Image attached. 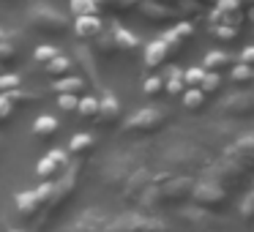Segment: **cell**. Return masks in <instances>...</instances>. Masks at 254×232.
Listing matches in <instances>:
<instances>
[{"label": "cell", "mask_w": 254, "mask_h": 232, "mask_svg": "<svg viewBox=\"0 0 254 232\" xmlns=\"http://www.w3.org/2000/svg\"><path fill=\"white\" fill-rule=\"evenodd\" d=\"M197 183V175H172V172H153L150 183L139 199L134 202L137 210H148L150 216L156 210H170V208H181L183 202H189L191 188Z\"/></svg>", "instance_id": "obj_1"}, {"label": "cell", "mask_w": 254, "mask_h": 232, "mask_svg": "<svg viewBox=\"0 0 254 232\" xmlns=\"http://www.w3.org/2000/svg\"><path fill=\"white\" fill-rule=\"evenodd\" d=\"M210 164L208 150L191 139H175L164 148L161 153V170L159 172H172V175H199Z\"/></svg>", "instance_id": "obj_2"}, {"label": "cell", "mask_w": 254, "mask_h": 232, "mask_svg": "<svg viewBox=\"0 0 254 232\" xmlns=\"http://www.w3.org/2000/svg\"><path fill=\"white\" fill-rule=\"evenodd\" d=\"M28 25L44 36H63L71 30V19L63 14L61 8L50 6V3H36L28 8Z\"/></svg>", "instance_id": "obj_3"}, {"label": "cell", "mask_w": 254, "mask_h": 232, "mask_svg": "<svg viewBox=\"0 0 254 232\" xmlns=\"http://www.w3.org/2000/svg\"><path fill=\"white\" fill-rule=\"evenodd\" d=\"M104 232H172L167 221L150 213H126V216H110Z\"/></svg>", "instance_id": "obj_4"}, {"label": "cell", "mask_w": 254, "mask_h": 232, "mask_svg": "<svg viewBox=\"0 0 254 232\" xmlns=\"http://www.w3.org/2000/svg\"><path fill=\"white\" fill-rule=\"evenodd\" d=\"M137 170H139V161L134 159V156H128V153H115V156H110V159L104 161V167H101V180H104L107 188H112V191H121L123 183H126Z\"/></svg>", "instance_id": "obj_5"}, {"label": "cell", "mask_w": 254, "mask_h": 232, "mask_svg": "<svg viewBox=\"0 0 254 232\" xmlns=\"http://www.w3.org/2000/svg\"><path fill=\"white\" fill-rule=\"evenodd\" d=\"M170 110L167 107H159V104H150V107H142L137 110L131 117L126 120V131L128 134H156L161 126L170 123Z\"/></svg>", "instance_id": "obj_6"}, {"label": "cell", "mask_w": 254, "mask_h": 232, "mask_svg": "<svg viewBox=\"0 0 254 232\" xmlns=\"http://www.w3.org/2000/svg\"><path fill=\"white\" fill-rule=\"evenodd\" d=\"M50 202H52V183H41L39 188L17 194V213L25 221H36L39 216H44Z\"/></svg>", "instance_id": "obj_7"}, {"label": "cell", "mask_w": 254, "mask_h": 232, "mask_svg": "<svg viewBox=\"0 0 254 232\" xmlns=\"http://www.w3.org/2000/svg\"><path fill=\"white\" fill-rule=\"evenodd\" d=\"M77 183H79V164H77V161H68V167L61 172V177H58V180H52V202L47 205L44 216H52L55 210H61L63 205L71 199Z\"/></svg>", "instance_id": "obj_8"}, {"label": "cell", "mask_w": 254, "mask_h": 232, "mask_svg": "<svg viewBox=\"0 0 254 232\" xmlns=\"http://www.w3.org/2000/svg\"><path fill=\"white\" fill-rule=\"evenodd\" d=\"M199 175H205L202 180H208V183H213V186H219V188H224V191H235L238 186H243L246 183V172H241L238 167H232L230 161H224V159H219L216 164H208Z\"/></svg>", "instance_id": "obj_9"}, {"label": "cell", "mask_w": 254, "mask_h": 232, "mask_svg": "<svg viewBox=\"0 0 254 232\" xmlns=\"http://www.w3.org/2000/svg\"><path fill=\"white\" fill-rule=\"evenodd\" d=\"M189 202H191L194 208L208 210V213H219V210H224V205H227V191H224V188H219V186H213V183L199 180V177H197Z\"/></svg>", "instance_id": "obj_10"}, {"label": "cell", "mask_w": 254, "mask_h": 232, "mask_svg": "<svg viewBox=\"0 0 254 232\" xmlns=\"http://www.w3.org/2000/svg\"><path fill=\"white\" fill-rule=\"evenodd\" d=\"M224 161H230L232 167H238L241 172H252L254 167V137L252 134H243V137H238L232 145H227L224 148V156H221Z\"/></svg>", "instance_id": "obj_11"}, {"label": "cell", "mask_w": 254, "mask_h": 232, "mask_svg": "<svg viewBox=\"0 0 254 232\" xmlns=\"http://www.w3.org/2000/svg\"><path fill=\"white\" fill-rule=\"evenodd\" d=\"M219 112L224 117H249L254 112V90L252 88H238L235 93L224 96L219 101Z\"/></svg>", "instance_id": "obj_12"}, {"label": "cell", "mask_w": 254, "mask_h": 232, "mask_svg": "<svg viewBox=\"0 0 254 232\" xmlns=\"http://www.w3.org/2000/svg\"><path fill=\"white\" fill-rule=\"evenodd\" d=\"M68 161H71V156L66 153V150L61 148H52L50 153L44 156V159L39 161V167H36V175L41 177V183H52L61 177V172L68 167Z\"/></svg>", "instance_id": "obj_13"}, {"label": "cell", "mask_w": 254, "mask_h": 232, "mask_svg": "<svg viewBox=\"0 0 254 232\" xmlns=\"http://www.w3.org/2000/svg\"><path fill=\"white\" fill-rule=\"evenodd\" d=\"M191 39H194V25L189 22V19H181V22H175L164 36H161V41H164L167 55H170V58L186 50V44H189Z\"/></svg>", "instance_id": "obj_14"}, {"label": "cell", "mask_w": 254, "mask_h": 232, "mask_svg": "<svg viewBox=\"0 0 254 232\" xmlns=\"http://www.w3.org/2000/svg\"><path fill=\"white\" fill-rule=\"evenodd\" d=\"M137 11L148 19L150 25H167V22H181V11L175 6H161V3H148V0H139Z\"/></svg>", "instance_id": "obj_15"}, {"label": "cell", "mask_w": 254, "mask_h": 232, "mask_svg": "<svg viewBox=\"0 0 254 232\" xmlns=\"http://www.w3.org/2000/svg\"><path fill=\"white\" fill-rule=\"evenodd\" d=\"M107 221H110V213H104L101 208H85L66 232H104Z\"/></svg>", "instance_id": "obj_16"}, {"label": "cell", "mask_w": 254, "mask_h": 232, "mask_svg": "<svg viewBox=\"0 0 254 232\" xmlns=\"http://www.w3.org/2000/svg\"><path fill=\"white\" fill-rule=\"evenodd\" d=\"M121 101H118V96L112 93V90L101 88V99H99V112H96V123L99 126H115L118 120H121Z\"/></svg>", "instance_id": "obj_17"}, {"label": "cell", "mask_w": 254, "mask_h": 232, "mask_svg": "<svg viewBox=\"0 0 254 232\" xmlns=\"http://www.w3.org/2000/svg\"><path fill=\"white\" fill-rule=\"evenodd\" d=\"M74 55H77V63L82 66V71L88 74V79L93 82L96 90H101L104 85H101V74H99V66H96V52L90 50L88 44H77V50H74Z\"/></svg>", "instance_id": "obj_18"}, {"label": "cell", "mask_w": 254, "mask_h": 232, "mask_svg": "<svg viewBox=\"0 0 254 232\" xmlns=\"http://www.w3.org/2000/svg\"><path fill=\"white\" fill-rule=\"evenodd\" d=\"M71 28H74V33H77L82 41H93L96 36L104 33V22H101L99 14H93V17H77L71 22Z\"/></svg>", "instance_id": "obj_19"}, {"label": "cell", "mask_w": 254, "mask_h": 232, "mask_svg": "<svg viewBox=\"0 0 254 232\" xmlns=\"http://www.w3.org/2000/svg\"><path fill=\"white\" fill-rule=\"evenodd\" d=\"M235 55H230V52H221V50H213V52H208V55L202 58V71H213V74H219L221 68H232L235 66Z\"/></svg>", "instance_id": "obj_20"}, {"label": "cell", "mask_w": 254, "mask_h": 232, "mask_svg": "<svg viewBox=\"0 0 254 232\" xmlns=\"http://www.w3.org/2000/svg\"><path fill=\"white\" fill-rule=\"evenodd\" d=\"M110 33H112V39H115V47H118V52H137V50H139V44H142V41H139L137 36L131 33V30L121 28V25H115V28H110Z\"/></svg>", "instance_id": "obj_21"}, {"label": "cell", "mask_w": 254, "mask_h": 232, "mask_svg": "<svg viewBox=\"0 0 254 232\" xmlns=\"http://www.w3.org/2000/svg\"><path fill=\"white\" fill-rule=\"evenodd\" d=\"M50 88L55 90L58 96H79V90L85 88V79H82V77H74V74H68V77L52 79Z\"/></svg>", "instance_id": "obj_22"}, {"label": "cell", "mask_w": 254, "mask_h": 232, "mask_svg": "<svg viewBox=\"0 0 254 232\" xmlns=\"http://www.w3.org/2000/svg\"><path fill=\"white\" fill-rule=\"evenodd\" d=\"M58 131H61V123L52 115H41L33 120V137L36 139H52Z\"/></svg>", "instance_id": "obj_23"}, {"label": "cell", "mask_w": 254, "mask_h": 232, "mask_svg": "<svg viewBox=\"0 0 254 232\" xmlns=\"http://www.w3.org/2000/svg\"><path fill=\"white\" fill-rule=\"evenodd\" d=\"M167 58H170V55H167V47H164V41H161V39L150 41V44L145 47V66H148V68L164 66Z\"/></svg>", "instance_id": "obj_24"}, {"label": "cell", "mask_w": 254, "mask_h": 232, "mask_svg": "<svg viewBox=\"0 0 254 232\" xmlns=\"http://www.w3.org/2000/svg\"><path fill=\"white\" fill-rule=\"evenodd\" d=\"M96 148V137L93 134H85V131H79V134H74L71 137V142H68V150L66 153L68 156H85V153H90V150Z\"/></svg>", "instance_id": "obj_25"}, {"label": "cell", "mask_w": 254, "mask_h": 232, "mask_svg": "<svg viewBox=\"0 0 254 232\" xmlns=\"http://www.w3.org/2000/svg\"><path fill=\"white\" fill-rule=\"evenodd\" d=\"M161 82H164V90L170 96H181L183 90H186V85H183V71H181V68H175V66L167 71V77L161 79Z\"/></svg>", "instance_id": "obj_26"}, {"label": "cell", "mask_w": 254, "mask_h": 232, "mask_svg": "<svg viewBox=\"0 0 254 232\" xmlns=\"http://www.w3.org/2000/svg\"><path fill=\"white\" fill-rule=\"evenodd\" d=\"M44 68L47 74H50V77H55V79H61V77H68V74H71V68H74V63L68 60V58H63V55H58L55 60H50L47 63V66H41Z\"/></svg>", "instance_id": "obj_27"}, {"label": "cell", "mask_w": 254, "mask_h": 232, "mask_svg": "<svg viewBox=\"0 0 254 232\" xmlns=\"http://www.w3.org/2000/svg\"><path fill=\"white\" fill-rule=\"evenodd\" d=\"M254 79V68L252 66H241V63H235V66L230 68V82L238 85V88H249Z\"/></svg>", "instance_id": "obj_28"}, {"label": "cell", "mask_w": 254, "mask_h": 232, "mask_svg": "<svg viewBox=\"0 0 254 232\" xmlns=\"http://www.w3.org/2000/svg\"><path fill=\"white\" fill-rule=\"evenodd\" d=\"M96 112H99V99L96 96H82L77 101V115L82 120H96Z\"/></svg>", "instance_id": "obj_29"}, {"label": "cell", "mask_w": 254, "mask_h": 232, "mask_svg": "<svg viewBox=\"0 0 254 232\" xmlns=\"http://www.w3.org/2000/svg\"><path fill=\"white\" fill-rule=\"evenodd\" d=\"M68 8H71V17H93V14H99V8H96L93 0H68Z\"/></svg>", "instance_id": "obj_30"}, {"label": "cell", "mask_w": 254, "mask_h": 232, "mask_svg": "<svg viewBox=\"0 0 254 232\" xmlns=\"http://www.w3.org/2000/svg\"><path fill=\"white\" fill-rule=\"evenodd\" d=\"M181 99H183V107H186V110L197 112V110H202V104H205V99H208V96H202L197 88H186L181 93Z\"/></svg>", "instance_id": "obj_31"}, {"label": "cell", "mask_w": 254, "mask_h": 232, "mask_svg": "<svg viewBox=\"0 0 254 232\" xmlns=\"http://www.w3.org/2000/svg\"><path fill=\"white\" fill-rule=\"evenodd\" d=\"M181 216L186 221H191V224H210L213 221V213H208V210H202V208H181Z\"/></svg>", "instance_id": "obj_32"}, {"label": "cell", "mask_w": 254, "mask_h": 232, "mask_svg": "<svg viewBox=\"0 0 254 232\" xmlns=\"http://www.w3.org/2000/svg\"><path fill=\"white\" fill-rule=\"evenodd\" d=\"M17 58V44H14V36H6L0 39V66H8V63Z\"/></svg>", "instance_id": "obj_33"}, {"label": "cell", "mask_w": 254, "mask_h": 232, "mask_svg": "<svg viewBox=\"0 0 254 232\" xmlns=\"http://www.w3.org/2000/svg\"><path fill=\"white\" fill-rule=\"evenodd\" d=\"M93 41H96V52H99V55H115V52H118L115 39H112L110 30H104L101 36H96Z\"/></svg>", "instance_id": "obj_34"}, {"label": "cell", "mask_w": 254, "mask_h": 232, "mask_svg": "<svg viewBox=\"0 0 254 232\" xmlns=\"http://www.w3.org/2000/svg\"><path fill=\"white\" fill-rule=\"evenodd\" d=\"M221 88V74H213V71H205V77H202V82H199V93L202 96H210V93H216V90Z\"/></svg>", "instance_id": "obj_35"}, {"label": "cell", "mask_w": 254, "mask_h": 232, "mask_svg": "<svg viewBox=\"0 0 254 232\" xmlns=\"http://www.w3.org/2000/svg\"><path fill=\"white\" fill-rule=\"evenodd\" d=\"M58 55H61V52H58V47L44 44V47H39V50L33 52V60L39 63V66H47V63H50V60H55Z\"/></svg>", "instance_id": "obj_36"}, {"label": "cell", "mask_w": 254, "mask_h": 232, "mask_svg": "<svg viewBox=\"0 0 254 232\" xmlns=\"http://www.w3.org/2000/svg\"><path fill=\"white\" fill-rule=\"evenodd\" d=\"M14 112H17V104L11 101V96H8V93H0V126L11 120Z\"/></svg>", "instance_id": "obj_37"}, {"label": "cell", "mask_w": 254, "mask_h": 232, "mask_svg": "<svg viewBox=\"0 0 254 232\" xmlns=\"http://www.w3.org/2000/svg\"><path fill=\"white\" fill-rule=\"evenodd\" d=\"M210 36L219 39V41H235L238 28H230V25H210Z\"/></svg>", "instance_id": "obj_38"}, {"label": "cell", "mask_w": 254, "mask_h": 232, "mask_svg": "<svg viewBox=\"0 0 254 232\" xmlns=\"http://www.w3.org/2000/svg\"><path fill=\"white\" fill-rule=\"evenodd\" d=\"M142 93L150 96V99H156L159 93H164V82H161V77H150L142 82Z\"/></svg>", "instance_id": "obj_39"}, {"label": "cell", "mask_w": 254, "mask_h": 232, "mask_svg": "<svg viewBox=\"0 0 254 232\" xmlns=\"http://www.w3.org/2000/svg\"><path fill=\"white\" fill-rule=\"evenodd\" d=\"M202 77H205V71L199 66L197 68H189V71H183V85H186V88H199Z\"/></svg>", "instance_id": "obj_40"}, {"label": "cell", "mask_w": 254, "mask_h": 232, "mask_svg": "<svg viewBox=\"0 0 254 232\" xmlns=\"http://www.w3.org/2000/svg\"><path fill=\"white\" fill-rule=\"evenodd\" d=\"M254 216V191H246L243 194V202H241V219L249 221Z\"/></svg>", "instance_id": "obj_41"}, {"label": "cell", "mask_w": 254, "mask_h": 232, "mask_svg": "<svg viewBox=\"0 0 254 232\" xmlns=\"http://www.w3.org/2000/svg\"><path fill=\"white\" fill-rule=\"evenodd\" d=\"M19 88V74H3L0 77V93H11Z\"/></svg>", "instance_id": "obj_42"}, {"label": "cell", "mask_w": 254, "mask_h": 232, "mask_svg": "<svg viewBox=\"0 0 254 232\" xmlns=\"http://www.w3.org/2000/svg\"><path fill=\"white\" fill-rule=\"evenodd\" d=\"M77 101L79 96H58V107L66 112H77Z\"/></svg>", "instance_id": "obj_43"}, {"label": "cell", "mask_w": 254, "mask_h": 232, "mask_svg": "<svg viewBox=\"0 0 254 232\" xmlns=\"http://www.w3.org/2000/svg\"><path fill=\"white\" fill-rule=\"evenodd\" d=\"M238 63H241V66H252L254 63V47L249 44V47H243V52H241V58H235Z\"/></svg>", "instance_id": "obj_44"}, {"label": "cell", "mask_w": 254, "mask_h": 232, "mask_svg": "<svg viewBox=\"0 0 254 232\" xmlns=\"http://www.w3.org/2000/svg\"><path fill=\"white\" fill-rule=\"evenodd\" d=\"M137 6H139V0H118L115 11H131V8H137Z\"/></svg>", "instance_id": "obj_45"}, {"label": "cell", "mask_w": 254, "mask_h": 232, "mask_svg": "<svg viewBox=\"0 0 254 232\" xmlns=\"http://www.w3.org/2000/svg\"><path fill=\"white\" fill-rule=\"evenodd\" d=\"M93 3H96V8H104V11L118 6V0H93Z\"/></svg>", "instance_id": "obj_46"}, {"label": "cell", "mask_w": 254, "mask_h": 232, "mask_svg": "<svg viewBox=\"0 0 254 232\" xmlns=\"http://www.w3.org/2000/svg\"><path fill=\"white\" fill-rule=\"evenodd\" d=\"M148 3H161V6H172L175 0H148Z\"/></svg>", "instance_id": "obj_47"}, {"label": "cell", "mask_w": 254, "mask_h": 232, "mask_svg": "<svg viewBox=\"0 0 254 232\" xmlns=\"http://www.w3.org/2000/svg\"><path fill=\"white\" fill-rule=\"evenodd\" d=\"M8 232H28V230H14V227H11V230H8Z\"/></svg>", "instance_id": "obj_48"}, {"label": "cell", "mask_w": 254, "mask_h": 232, "mask_svg": "<svg viewBox=\"0 0 254 232\" xmlns=\"http://www.w3.org/2000/svg\"><path fill=\"white\" fill-rule=\"evenodd\" d=\"M0 39H3V30H0Z\"/></svg>", "instance_id": "obj_49"}, {"label": "cell", "mask_w": 254, "mask_h": 232, "mask_svg": "<svg viewBox=\"0 0 254 232\" xmlns=\"http://www.w3.org/2000/svg\"><path fill=\"white\" fill-rule=\"evenodd\" d=\"M0 3H8V0H0Z\"/></svg>", "instance_id": "obj_50"}, {"label": "cell", "mask_w": 254, "mask_h": 232, "mask_svg": "<svg viewBox=\"0 0 254 232\" xmlns=\"http://www.w3.org/2000/svg\"><path fill=\"white\" fill-rule=\"evenodd\" d=\"M202 3H205V0H202Z\"/></svg>", "instance_id": "obj_51"}]
</instances>
